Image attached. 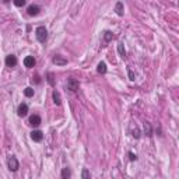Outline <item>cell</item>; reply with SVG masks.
Here are the masks:
<instances>
[{
    "label": "cell",
    "mask_w": 179,
    "mask_h": 179,
    "mask_svg": "<svg viewBox=\"0 0 179 179\" xmlns=\"http://www.w3.org/2000/svg\"><path fill=\"white\" fill-rule=\"evenodd\" d=\"M35 37H37V39L41 42V44H44V42L46 41V38H48V29L45 28L44 25L38 27V28L35 29Z\"/></svg>",
    "instance_id": "obj_1"
},
{
    "label": "cell",
    "mask_w": 179,
    "mask_h": 179,
    "mask_svg": "<svg viewBox=\"0 0 179 179\" xmlns=\"http://www.w3.org/2000/svg\"><path fill=\"white\" fill-rule=\"evenodd\" d=\"M7 165H9V169L11 172H17L20 168V164H18V160H17L14 155H10L9 160H7Z\"/></svg>",
    "instance_id": "obj_2"
},
{
    "label": "cell",
    "mask_w": 179,
    "mask_h": 179,
    "mask_svg": "<svg viewBox=\"0 0 179 179\" xmlns=\"http://www.w3.org/2000/svg\"><path fill=\"white\" fill-rule=\"evenodd\" d=\"M79 87H80V84L74 77H70V79L67 80V90H69L70 92H77L79 91Z\"/></svg>",
    "instance_id": "obj_3"
},
{
    "label": "cell",
    "mask_w": 179,
    "mask_h": 179,
    "mask_svg": "<svg viewBox=\"0 0 179 179\" xmlns=\"http://www.w3.org/2000/svg\"><path fill=\"white\" fill-rule=\"evenodd\" d=\"M27 113H28V105L20 104L18 109H17V115H18L20 118H24V116H27Z\"/></svg>",
    "instance_id": "obj_4"
},
{
    "label": "cell",
    "mask_w": 179,
    "mask_h": 179,
    "mask_svg": "<svg viewBox=\"0 0 179 179\" xmlns=\"http://www.w3.org/2000/svg\"><path fill=\"white\" fill-rule=\"evenodd\" d=\"M6 64L9 67L17 66V57L14 56V55H9V56H6Z\"/></svg>",
    "instance_id": "obj_5"
},
{
    "label": "cell",
    "mask_w": 179,
    "mask_h": 179,
    "mask_svg": "<svg viewBox=\"0 0 179 179\" xmlns=\"http://www.w3.org/2000/svg\"><path fill=\"white\" fill-rule=\"evenodd\" d=\"M27 11H28V14H29V16H37L38 13L41 11V7H39V6H37V4H31V6H28Z\"/></svg>",
    "instance_id": "obj_6"
},
{
    "label": "cell",
    "mask_w": 179,
    "mask_h": 179,
    "mask_svg": "<svg viewBox=\"0 0 179 179\" xmlns=\"http://www.w3.org/2000/svg\"><path fill=\"white\" fill-rule=\"evenodd\" d=\"M35 63H37V60L34 59V56H27L24 59V66L28 67V69H31V67L35 66Z\"/></svg>",
    "instance_id": "obj_7"
},
{
    "label": "cell",
    "mask_w": 179,
    "mask_h": 179,
    "mask_svg": "<svg viewBox=\"0 0 179 179\" xmlns=\"http://www.w3.org/2000/svg\"><path fill=\"white\" fill-rule=\"evenodd\" d=\"M31 138L34 142H42L44 134H42V132H39V130H34V132L31 133Z\"/></svg>",
    "instance_id": "obj_8"
},
{
    "label": "cell",
    "mask_w": 179,
    "mask_h": 179,
    "mask_svg": "<svg viewBox=\"0 0 179 179\" xmlns=\"http://www.w3.org/2000/svg\"><path fill=\"white\" fill-rule=\"evenodd\" d=\"M29 125L39 126L41 125V116H39V115H32V116H29Z\"/></svg>",
    "instance_id": "obj_9"
},
{
    "label": "cell",
    "mask_w": 179,
    "mask_h": 179,
    "mask_svg": "<svg viewBox=\"0 0 179 179\" xmlns=\"http://www.w3.org/2000/svg\"><path fill=\"white\" fill-rule=\"evenodd\" d=\"M53 63L57 64V66H64V64H67V60L63 59V57H60L59 55H56V56L53 57Z\"/></svg>",
    "instance_id": "obj_10"
},
{
    "label": "cell",
    "mask_w": 179,
    "mask_h": 179,
    "mask_svg": "<svg viewBox=\"0 0 179 179\" xmlns=\"http://www.w3.org/2000/svg\"><path fill=\"white\" fill-rule=\"evenodd\" d=\"M115 11H116L118 16H120V17L123 16V13H125V7H123L122 2H118L116 3V6H115Z\"/></svg>",
    "instance_id": "obj_11"
},
{
    "label": "cell",
    "mask_w": 179,
    "mask_h": 179,
    "mask_svg": "<svg viewBox=\"0 0 179 179\" xmlns=\"http://www.w3.org/2000/svg\"><path fill=\"white\" fill-rule=\"evenodd\" d=\"M97 72L99 73V74H105V73H107V63L101 62L99 64H98V67H97Z\"/></svg>",
    "instance_id": "obj_12"
},
{
    "label": "cell",
    "mask_w": 179,
    "mask_h": 179,
    "mask_svg": "<svg viewBox=\"0 0 179 179\" xmlns=\"http://www.w3.org/2000/svg\"><path fill=\"white\" fill-rule=\"evenodd\" d=\"M70 176H72V171H70L69 167L63 168L62 171V179H70Z\"/></svg>",
    "instance_id": "obj_13"
},
{
    "label": "cell",
    "mask_w": 179,
    "mask_h": 179,
    "mask_svg": "<svg viewBox=\"0 0 179 179\" xmlns=\"http://www.w3.org/2000/svg\"><path fill=\"white\" fill-rule=\"evenodd\" d=\"M52 97H53V102H55V104H56V105H60V104H62V98H60L59 91H53Z\"/></svg>",
    "instance_id": "obj_14"
},
{
    "label": "cell",
    "mask_w": 179,
    "mask_h": 179,
    "mask_svg": "<svg viewBox=\"0 0 179 179\" xmlns=\"http://www.w3.org/2000/svg\"><path fill=\"white\" fill-rule=\"evenodd\" d=\"M144 133L148 136V137L153 136V129H151V125L148 122H144Z\"/></svg>",
    "instance_id": "obj_15"
},
{
    "label": "cell",
    "mask_w": 179,
    "mask_h": 179,
    "mask_svg": "<svg viewBox=\"0 0 179 179\" xmlns=\"http://www.w3.org/2000/svg\"><path fill=\"white\" fill-rule=\"evenodd\" d=\"M34 88H31V87H27L24 90V95L25 97H28V98H31V97H34Z\"/></svg>",
    "instance_id": "obj_16"
},
{
    "label": "cell",
    "mask_w": 179,
    "mask_h": 179,
    "mask_svg": "<svg viewBox=\"0 0 179 179\" xmlns=\"http://www.w3.org/2000/svg\"><path fill=\"white\" fill-rule=\"evenodd\" d=\"M118 52H119V55L122 57H126V50H125V46H123L122 42H120V44H118Z\"/></svg>",
    "instance_id": "obj_17"
},
{
    "label": "cell",
    "mask_w": 179,
    "mask_h": 179,
    "mask_svg": "<svg viewBox=\"0 0 179 179\" xmlns=\"http://www.w3.org/2000/svg\"><path fill=\"white\" fill-rule=\"evenodd\" d=\"M81 178H83V179H91V173H90V171H88L87 168H84V169H83Z\"/></svg>",
    "instance_id": "obj_18"
},
{
    "label": "cell",
    "mask_w": 179,
    "mask_h": 179,
    "mask_svg": "<svg viewBox=\"0 0 179 179\" xmlns=\"http://www.w3.org/2000/svg\"><path fill=\"white\" fill-rule=\"evenodd\" d=\"M104 39H105V42H109L111 39H113V34L111 31H107L104 35Z\"/></svg>",
    "instance_id": "obj_19"
},
{
    "label": "cell",
    "mask_w": 179,
    "mask_h": 179,
    "mask_svg": "<svg viewBox=\"0 0 179 179\" xmlns=\"http://www.w3.org/2000/svg\"><path fill=\"white\" fill-rule=\"evenodd\" d=\"M48 83L50 85H55V81H53V74L52 73H48Z\"/></svg>",
    "instance_id": "obj_20"
},
{
    "label": "cell",
    "mask_w": 179,
    "mask_h": 179,
    "mask_svg": "<svg viewBox=\"0 0 179 179\" xmlns=\"http://www.w3.org/2000/svg\"><path fill=\"white\" fill-rule=\"evenodd\" d=\"M14 4H16L17 7H22L25 4V0H16V2H14Z\"/></svg>",
    "instance_id": "obj_21"
},
{
    "label": "cell",
    "mask_w": 179,
    "mask_h": 179,
    "mask_svg": "<svg viewBox=\"0 0 179 179\" xmlns=\"http://www.w3.org/2000/svg\"><path fill=\"white\" fill-rule=\"evenodd\" d=\"M129 158H130V161H136V160H137V155L133 154L132 151H130V153H129Z\"/></svg>",
    "instance_id": "obj_22"
},
{
    "label": "cell",
    "mask_w": 179,
    "mask_h": 179,
    "mask_svg": "<svg viewBox=\"0 0 179 179\" xmlns=\"http://www.w3.org/2000/svg\"><path fill=\"white\" fill-rule=\"evenodd\" d=\"M133 136H134L136 138L140 137V132H138V129H134V130H133Z\"/></svg>",
    "instance_id": "obj_23"
},
{
    "label": "cell",
    "mask_w": 179,
    "mask_h": 179,
    "mask_svg": "<svg viewBox=\"0 0 179 179\" xmlns=\"http://www.w3.org/2000/svg\"><path fill=\"white\" fill-rule=\"evenodd\" d=\"M127 73H129L130 80H132V81H133V80H134V74H133V72H132V70H130V69H127Z\"/></svg>",
    "instance_id": "obj_24"
}]
</instances>
